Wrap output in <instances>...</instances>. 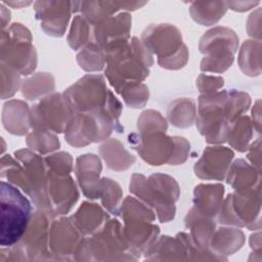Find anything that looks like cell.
Wrapping results in <instances>:
<instances>
[{
  "mask_svg": "<svg viewBox=\"0 0 262 262\" xmlns=\"http://www.w3.org/2000/svg\"><path fill=\"white\" fill-rule=\"evenodd\" d=\"M124 236L129 252L140 258L158 239L160 227L146 218H127L123 220Z\"/></svg>",
  "mask_w": 262,
  "mask_h": 262,
  "instance_id": "obj_20",
  "label": "cell"
},
{
  "mask_svg": "<svg viewBox=\"0 0 262 262\" xmlns=\"http://www.w3.org/2000/svg\"><path fill=\"white\" fill-rule=\"evenodd\" d=\"M47 198L49 214L52 217L68 214L79 200V190L72 176L59 175L48 170Z\"/></svg>",
  "mask_w": 262,
  "mask_h": 262,
  "instance_id": "obj_18",
  "label": "cell"
},
{
  "mask_svg": "<svg viewBox=\"0 0 262 262\" xmlns=\"http://www.w3.org/2000/svg\"><path fill=\"white\" fill-rule=\"evenodd\" d=\"M260 9L258 8L256 12H253L249 18H248V21H247V31H248V34L250 36H252L253 38H257V40L260 41V35L256 32L255 30V27L257 26V28H260Z\"/></svg>",
  "mask_w": 262,
  "mask_h": 262,
  "instance_id": "obj_50",
  "label": "cell"
},
{
  "mask_svg": "<svg viewBox=\"0 0 262 262\" xmlns=\"http://www.w3.org/2000/svg\"><path fill=\"white\" fill-rule=\"evenodd\" d=\"M0 206V245L11 247L19 242L29 225L33 215L32 205L18 187L2 180Z\"/></svg>",
  "mask_w": 262,
  "mask_h": 262,
  "instance_id": "obj_5",
  "label": "cell"
},
{
  "mask_svg": "<svg viewBox=\"0 0 262 262\" xmlns=\"http://www.w3.org/2000/svg\"><path fill=\"white\" fill-rule=\"evenodd\" d=\"M48 170L59 174L70 175L74 169L73 157L67 151H58L44 158Z\"/></svg>",
  "mask_w": 262,
  "mask_h": 262,
  "instance_id": "obj_45",
  "label": "cell"
},
{
  "mask_svg": "<svg viewBox=\"0 0 262 262\" xmlns=\"http://www.w3.org/2000/svg\"><path fill=\"white\" fill-rule=\"evenodd\" d=\"M227 3V7L234 10V11H246V10H249L255 6H257L260 2L259 1H256V2H253V1H226Z\"/></svg>",
  "mask_w": 262,
  "mask_h": 262,
  "instance_id": "obj_51",
  "label": "cell"
},
{
  "mask_svg": "<svg viewBox=\"0 0 262 262\" xmlns=\"http://www.w3.org/2000/svg\"><path fill=\"white\" fill-rule=\"evenodd\" d=\"M261 140L257 138L254 142L250 143L248 147L247 158L250 161V164L254 166L258 171H260V164H261Z\"/></svg>",
  "mask_w": 262,
  "mask_h": 262,
  "instance_id": "obj_49",
  "label": "cell"
},
{
  "mask_svg": "<svg viewBox=\"0 0 262 262\" xmlns=\"http://www.w3.org/2000/svg\"><path fill=\"white\" fill-rule=\"evenodd\" d=\"M195 85L201 95H209L218 92L224 86V79L220 76L201 74L196 78Z\"/></svg>",
  "mask_w": 262,
  "mask_h": 262,
  "instance_id": "obj_46",
  "label": "cell"
},
{
  "mask_svg": "<svg viewBox=\"0 0 262 262\" xmlns=\"http://www.w3.org/2000/svg\"><path fill=\"white\" fill-rule=\"evenodd\" d=\"M122 10L120 1H79L78 12L89 21L92 27Z\"/></svg>",
  "mask_w": 262,
  "mask_h": 262,
  "instance_id": "obj_32",
  "label": "cell"
},
{
  "mask_svg": "<svg viewBox=\"0 0 262 262\" xmlns=\"http://www.w3.org/2000/svg\"><path fill=\"white\" fill-rule=\"evenodd\" d=\"M1 178L6 179L8 183L20 188L23 191L27 188L25 169L19 161L10 155H4L1 158Z\"/></svg>",
  "mask_w": 262,
  "mask_h": 262,
  "instance_id": "obj_40",
  "label": "cell"
},
{
  "mask_svg": "<svg viewBox=\"0 0 262 262\" xmlns=\"http://www.w3.org/2000/svg\"><path fill=\"white\" fill-rule=\"evenodd\" d=\"M105 60L104 76L119 94L129 85L142 83L154 64L152 54L137 37L106 51Z\"/></svg>",
  "mask_w": 262,
  "mask_h": 262,
  "instance_id": "obj_2",
  "label": "cell"
},
{
  "mask_svg": "<svg viewBox=\"0 0 262 262\" xmlns=\"http://www.w3.org/2000/svg\"><path fill=\"white\" fill-rule=\"evenodd\" d=\"M245 241V234L239 228L222 226L213 231L209 249L214 254L227 258V256L237 252L244 246Z\"/></svg>",
  "mask_w": 262,
  "mask_h": 262,
  "instance_id": "obj_27",
  "label": "cell"
},
{
  "mask_svg": "<svg viewBox=\"0 0 262 262\" xmlns=\"http://www.w3.org/2000/svg\"><path fill=\"white\" fill-rule=\"evenodd\" d=\"M1 120L8 133L17 136L28 134L32 129L31 107L19 99L8 100L3 105Z\"/></svg>",
  "mask_w": 262,
  "mask_h": 262,
  "instance_id": "obj_23",
  "label": "cell"
},
{
  "mask_svg": "<svg viewBox=\"0 0 262 262\" xmlns=\"http://www.w3.org/2000/svg\"><path fill=\"white\" fill-rule=\"evenodd\" d=\"M147 261H186L183 244L177 236L162 235L143 254Z\"/></svg>",
  "mask_w": 262,
  "mask_h": 262,
  "instance_id": "obj_29",
  "label": "cell"
},
{
  "mask_svg": "<svg viewBox=\"0 0 262 262\" xmlns=\"http://www.w3.org/2000/svg\"><path fill=\"white\" fill-rule=\"evenodd\" d=\"M111 93L103 76L88 74L67 88L62 95L73 114H79L105 107Z\"/></svg>",
  "mask_w": 262,
  "mask_h": 262,
  "instance_id": "obj_10",
  "label": "cell"
},
{
  "mask_svg": "<svg viewBox=\"0 0 262 262\" xmlns=\"http://www.w3.org/2000/svg\"><path fill=\"white\" fill-rule=\"evenodd\" d=\"M141 42L146 49L156 54L158 60L167 59L183 47L181 31L172 24H152L141 34Z\"/></svg>",
  "mask_w": 262,
  "mask_h": 262,
  "instance_id": "obj_16",
  "label": "cell"
},
{
  "mask_svg": "<svg viewBox=\"0 0 262 262\" xmlns=\"http://www.w3.org/2000/svg\"><path fill=\"white\" fill-rule=\"evenodd\" d=\"M189 58V51L186 45H184V47L177 52L176 54H174L173 56L167 58V59H163V60H158V64L166 70H170V71H177L182 69L188 61Z\"/></svg>",
  "mask_w": 262,
  "mask_h": 262,
  "instance_id": "obj_48",
  "label": "cell"
},
{
  "mask_svg": "<svg viewBox=\"0 0 262 262\" xmlns=\"http://www.w3.org/2000/svg\"><path fill=\"white\" fill-rule=\"evenodd\" d=\"M70 219L82 234L86 236L97 232L110 217L98 204L83 202L77 211L70 216Z\"/></svg>",
  "mask_w": 262,
  "mask_h": 262,
  "instance_id": "obj_24",
  "label": "cell"
},
{
  "mask_svg": "<svg viewBox=\"0 0 262 262\" xmlns=\"http://www.w3.org/2000/svg\"><path fill=\"white\" fill-rule=\"evenodd\" d=\"M101 171V160L94 154H84L76 159L74 172L78 184L87 199H99Z\"/></svg>",
  "mask_w": 262,
  "mask_h": 262,
  "instance_id": "obj_22",
  "label": "cell"
},
{
  "mask_svg": "<svg viewBox=\"0 0 262 262\" xmlns=\"http://www.w3.org/2000/svg\"><path fill=\"white\" fill-rule=\"evenodd\" d=\"M129 190L155 211L161 223L174 219L180 187L172 176L154 173L146 178L143 174L135 173L130 178Z\"/></svg>",
  "mask_w": 262,
  "mask_h": 262,
  "instance_id": "obj_3",
  "label": "cell"
},
{
  "mask_svg": "<svg viewBox=\"0 0 262 262\" xmlns=\"http://www.w3.org/2000/svg\"><path fill=\"white\" fill-rule=\"evenodd\" d=\"M233 157L232 149L226 146H207L193 166L194 174L201 179L221 181L225 178Z\"/></svg>",
  "mask_w": 262,
  "mask_h": 262,
  "instance_id": "obj_21",
  "label": "cell"
},
{
  "mask_svg": "<svg viewBox=\"0 0 262 262\" xmlns=\"http://www.w3.org/2000/svg\"><path fill=\"white\" fill-rule=\"evenodd\" d=\"M254 131L255 128L250 117L243 115L231 124L226 141L233 149L245 152L251 143Z\"/></svg>",
  "mask_w": 262,
  "mask_h": 262,
  "instance_id": "obj_36",
  "label": "cell"
},
{
  "mask_svg": "<svg viewBox=\"0 0 262 262\" xmlns=\"http://www.w3.org/2000/svg\"><path fill=\"white\" fill-rule=\"evenodd\" d=\"M120 120L115 119L105 107L87 113L74 114L64 129L66 141L74 147H84L108 139L113 131L122 132Z\"/></svg>",
  "mask_w": 262,
  "mask_h": 262,
  "instance_id": "obj_6",
  "label": "cell"
},
{
  "mask_svg": "<svg viewBox=\"0 0 262 262\" xmlns=\"http://www.w3.org/2000/svg\"><path fill=\"white\" fill-rule=\"evenodd\" d=\"M123 190L118 182L108 177L101 178L100 195L102 207L113 215H119Z\"/></svg>",
  "mask_w": 262,
  "mask_h": 262,
  "instance_id": "obj_39",
  "label": "cell"
},
{
  "mask_svg": "<svg viewBox=\"0 0 262 262\" xmlns=\"http://www.w3.org/2000/svg\"><path fill=\"white\" fill-rule=\"evenodd\" d=\"M79 1H37L35 15L45 34L52 37L64 35L71 14L78 12Z\"/></svg>",
  "mask_w": 262,
  "mask_h": 262,
  "instance_id": "obj_17",
  "label": "cell"
},
{
  "mask_svg": "<svg viewBox=\"0 0 262 262\" xmlns=\"http://www.w3.org/2000/svg\"><path fill=\"white\" fill-rule=\"evenodd\" d=\"M98 152L105 162L108 169L116 172L128 170L136 161L117 138H108L104 140L98 147Z\"/></svg>",
  "mask_w": 262,
  "mask_h": 262,
  "instance_id": "obj_28",
  "label": "cell"
},
{
  "mask_svg": "<svg viewBox=\"0 0 262 262\" xmlns=\"http://www.w3.org/2000/svg\"><path fill=\"white\" fill-rule=\"evenodd\" d=\"M168 123L163 115L156 110H146L137 119V131L139 134L154 132H166Z\"/></svg>",
  "mask_w": 262,
  "mask_h": 262,
  "instance_id": "obj_42",
  "label": "cell"
},
{
  "mask_svg": "<svg viewBox=\"0 0 262 262\" xmlns=\"http://www.w3.org/2000/svg\"><path fill=\"white\" fill-rule=\"evenodd\" d=\"M77 61L85 72H99L105 68V53L94 41H90L78 53Z\"/></svg>",
  "mask_w": 262,
  "mask_h": 262,
  "instance_id": "obj_38",
  "label": "cell"
},
{
  "mask_svg": "<svg viewBox=\"0 0 262 262\" xmlns=\"http://www.w3.org/2000/svg\"><path fill=\"white\" fill-rule=\"evenodd\" d=\"M226 1L192 2L189 7L191 18L202 26L215 25L227 11Z\"/></svg>",
  "mask_w": 262,
  "mask_h": 262,
  "instance_id": "obj_34",
  "label": "cell"
},
{
  "mask_svg": "<svg viewBox=\"0 0 262 262\" xmlns=\"http://www.w3.org/2000/svg\"><path fill=\"white\" fill-rule=\"evenodd\" d=\"M73 112L60 93L53 92L31 107L32 128H42L54 133L64 132Z\"/></svg>",
  "mask_w": 262,
  "mask_h": 262,
  "instance_id": "obj_13",
  "label": "cell"
},
{
  "mask_svg": "<svg viewBox=\"0 0 262 262\" xmlns=\"http://www.w3.org/2000/svg\"><path fill=\"white\" fill-rule=\"evenodd\" d=\"M26 143L31 150L42 156L60 147V142L55 133L42 128H32L27 134Z\"/></svg>",
  "mask_w": 262,
  "mask_h": 262,
  "instance_id": "obj_37",
  "label": "cell"
},
{
  "mask_svg": "<svg viewBox=\"0 0 262 262\" xmlns=\"http://www.w3.org/2000/svg\"><path fill=\"white\" fill-rule=\"evenodd\" d=\"M55 89V80L50 73L39 72L25 79L21 83L20 91L25 98L29 100L41 99Z\"/></svg>",
  "mask_w": 262,
  "mask_h": 262,
  "instance_id": "obj_31",
  "label": "cell"
},
{
  "mask_svg": "<svg viewBox=\"0 0 262 262\" xmlns=\"http://www.w3.org/2000/svg\"><path fill=\"white\" fill-rule=\"evenodd\" d=\"M131 26L132 17L129 12L124 11L113 15L93 27L94 42L105 53L129 41Z\"/></svg>",
  "mask_w": 262,
  "mask_h": 262,
  "instance_id": "obj_19",
  "label": "cell"
},
{
  "mask_svg": "<svg viewBox=\"0 0 262 262\" xmlns=\"http://www.w3.org/2000/svg\"><path fill=\"white\" fill-rule=\"evenodd\" d=\"M184 224L185 227L189 229V234L193 242L201 249L210 251L209 242L213 231L216 228V222L214 218L204 216L192 207L184 218Z\"/></svg>",
  "mask_w": 262,
  "mask_h": 262,
  "instance_id": "obj_30",
  "label": "cell"
},
{
  "mask_svg": "<svg viewBox=\"0 0 262 262\" xmlns=\"http://www.w3.org/2000/svg\"><path fill=\"white\" fill-rule=\"evenodd\" d=\"M0 14H1V29L2 31L7 29L10 21V11L4 6V4L1 2L0 4Z\"/></svg>",
  "mask_w": 262,
  "mask_h": 262,
  "instance_id": "obj_53",
  "label": "cell"
},
{
  "mask_svg": "<svg viewBox=\"0 0 262 262\" xmlns=\"http://www.w3.org/2000/svg\"><path fill=\"white\" fill-rule=\"evenodd\" d=\"M1 71V99L12 97L21 87L20 74L13 68L4 63L0 64Z\"/></svg>",
  "mask_w": 262,
  "mask_h": 262,
  "instance_id": "obj_44",
  "label": "cell"
},
{
  "mask_svg": "<svg viewBox=\"0 0 262 262\" xmlns=\"http://www.w3.org/2000/svg\"><path fill=\"white\" fill-rule=\"evenodd\" d=\"M125 104L131 108H141L145 106L149 98L148 87L144 83H137L125 87L120 92Z\"/></svg>",
  "mask_w": 262,
  "mask_h": 262,
  "instance_id": "obj_43",
  "label": "cell"
},
{
  "mask_svg": "<svg viewBox=\"0 0 262 262\" xmlns=\"http://www.w3.org/2000/svg\"><path fill=\"white\" fill-rule=\"evenodd\" d=\"M260 195V188L229 193L223 200L216 215L217 222L228 226L259 230L261 228Z\"/></svg>",
  "mask_w": 262,
  "mask_h": 262,
  "instance_id": "obj_9",
  "label": "cell"
},
{
  "mask_svg": "<svg viewBox=\"0 0 262 262\" xmlns=\"http://www.w3.org/2000/svg\"><path fill=\"white\" fill-rule=\"evenodd\" d=\"M84 237L70 217L58 216L51 222L49 232V250L53 260H75Z\"/></svg>",
  "mask_w": 262,
  "mask_h": 262,
  "instance_id": "obj_15",
  "label": "cell"
},
{
  "mask_svg": "<svg viewBox=\"0 0 262 262\" xmlns=\"http://www.w3.org/2000/svg\"><path fill=\"white\" fill-rule=\"evenodd\" d=\"M250 246L255 252V254L260 255L261 253V238H260V232L254 233L250 237Z\"/></svg>",
  "mask_w": 262,
  "mask_h": 262,
  "instance_id": "obj_54",
  "label": "cell"
},
{
  "mask_svg": "<svg viewBox=\"0 0 262 262\" xmlns=\"http://www.w3.org/2000/svg\"><path fill=\"white\" fill-rule=\"evenodd\" d=\"M225 177L226 182L234 191H247L260 188V171L244 159H237L231 163Z\"/></svg>",
  "mask_w": 262,
  "mask_h": 262,
  "instance_id": "obj_26",
  "label": "cell"
},
{
  "mask_svg": "<svg viewBox=\"0 0 262 262\" xmlns=\"http://www.w3.org/2000/svg\"><path fill=\"white\" fill-rule=\"evenodd\" d=\"M76 261H135L128 250L123 226L117 219H108L95 233L84 237Z\"/></svg>",
  "mask_w": 262,
  "mask_h": 262,
  "instance_id": "obj_4",
  "label": "cell"
},
{
  "mask_svg": "<svg viewBox=\"0 0 262 262\" xmlns=\"http://www.w3.org/2000/svg\"><path fill=\"white\" fill-rule=\"evenodd\" d=\"M14 158L20 162L25 169L27 193L34 205L42 211L49 213L47 198V175L48 169L41 155L30 148H21L14 151Z\"/></svg>",
  "mask_w": 262,
  "mask_h": 262,
  "instance_id": "obj_11",
  "label": "cell"
},
{
  "mask_svg": "<svg viewBox=\"0 0 262 262\" xmlns=\"http://www.w3.org/2000/svg\"><path fill=\"white\" fill-rule=\"evenodd\" d=\"M190 151L188 140L181 136H174V151L168 165L177 166L186 162Z\"/></svg>",
  "mask_w": 262,
  "mask_h": 262,
  "instance_id": "obj_47",
  "label": "cell"
},
{
  "mask_svg": "<svg viewBox=\"0 0 262 262\" xmlns=\"http://www.w3.org/2000/svg\"><path fill=\"white\" fill-rule=\"evenodd\" d=\"M3 4H6L8 6H11V7H14V8H19V7H23V6H28L30 5L32 2H23V1H16V2H13V1H2Z\"/></svg>",
  "mask_w": 262,
  "mask_h": 262,
  "instance_id": "obj_55",
  "label": "cell"
},
{
  "mask_svg": "<svg viewBox=\"0 0 262 262\" xmlns=\"http://www.w3.org/2000/svg\"><path fill=\"white\" fill-rule=\"evenodd\" d=\"M52 216L42 210L33 213L29 225L17 244L27 261L53 260L49 250V232Z\"/></svg>",
  "mask_w": 262,
  "mask_h": 262,
  "instance_id": "obj_12",
  "label": "cell"
},
{
  "mask_svg": "<svg viewBox=\"0 0 262 262\" xmlns=\"http://www.w3.org/2000/svg\"><path fill=\"white\" fill-rule=\"evenodd\" d=\"M128 142L139 157L151 166L169 164L174 151V136H168L166 132H154L148 134L131 133Z\"/></svg>",
  "mask_w": 262,
  "mask_h": 262,
  "instance_id": "obj_14",
  "label": "cell"
},
{
  "mask_svg": "<svg viewBox=\"0 0 262 262\" xmlns=\"http://www.w3.org/2000/svg\"><path fill=\"white\" fill-rule=\"evenodd\" d=\"M237 47L238 37L233 30L221 26L210 29L199 42V50L204 54L200 63L201 71L224 73L232 66Z\"/></svg>",
  "mask_w": 262,
  "mask_h": 262,
  "instance_id": "obj_7",
  "label": "cell"
},
{
  "mask_svg": "<svg viewBox=\"0 0 262 262\" xmlns=\"http://www.w3.org/2000/svg\"><path fill=\"white\" fill-rule=\"evenodd\" d=\"M251 105V97L239 90H221L198 98L195 126L210 144L226 142L231 124Z\"/></svg>",
  "mask_w": 262,
  "mask_h": 262,
  "instance_id": "obj_1",
  "label": "cell"
},
{
  "mask_svg": "<svg viewBox=\"0 0 262 262\" xmlns=\"http://www.w3.org/2000/svg\"><path fill=\"white\" fill-rule=\"evenodd\" d=\"M91 27L92 26L82 14H77L74 16L69 35L67 37L68 44L73 50L83 48L90 42L89 39L91 35Z\"/></svg>",
  "mask_w": 262,
  "mask_h": 262,
  "instance_id": "obj_41",
  "label": "cell"
},
{
  "mask_svg": "<svg viewBox=\"0 0 262 262\" xmlns=\"http://www.w3.org/2000/svg\"><path fill=\"white\" fill-rule=\"evenodd\" d=\"M261 112H260V100H257L253 110H252V123L255 130L260 133V126H261Z\"/></svg>",
  "mask_w": 262,
  "mask_h": 262,
  "instance_id": "obj_52",
  "label": "cell"
},
{
  "mask_svg": "<svg viewBox=\"0 0 262 262\" xmlns=\"http://www.w3.org/2000/svg\"><path fill=\"white\" fill-rule=\"evenodd\" d=\"M196 116V103L191 98H177L173 100L167 110L168 121L176 128H188Z\"/></svg>",
  "mask_w": 262,
  "mask_h": 262,
  "instance_id": "obj_33",
  "label": "cell"
},
{
  "mask_svg": "<svg viewBox=\"0 0 262 262\" xmlns=\"http://www.w3.org/2000/svg\"><path fill=\"white\" fill-rule=\"evenodd\" d=\"M237 62L245 75L259 76L261 74V42L259 40L245 41L239 49Z\"/></svg>",
  "mask_w": 262,
  "mask_h": 262,
  "instance_id": "obj_35",
  "label": "cell"
},
{
  "mask_svg": "<svg viewBox=\"0 0 262 262\" xmlns=\"http://www.w3.org/2000/svg\"><path fill=\"white\" fill-rule=\"evenodd\" d=\"M30 30L20 23H13L3 30L0 38L1 63L16 70L23 76L31 75L38 63Z\"/></svg>",
  "mask_w": 262,
  "mask_h": 262,
  "instance_id": "obj_8",
  "label": "cell"
},
{
  "mask_svg": "<svg viewBox=\"0 0 262 262\" xmlns=\"http://www.w3.org/2000/svg\"><path fill=\"white\" fill-rule=\"evenodd\" d=\"M224 186L221 183H201L193 188V208L204 216L215 218L223 202Z\"/></svg>",
  "mask_w": 262,
  "mask_h": 262,
  "instance_id": "obj_25",
  "label": "cell"
}]
</instances>
